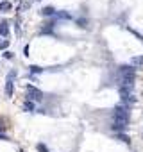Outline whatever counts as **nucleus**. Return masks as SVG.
I'll use <instances>...</instances> for the list:
<instances>
[{
    "label": "nucleus",
    "mask_w": 143,
    "mask_h": 152,
    "mask_svg": "<svg viewBox=\"0 0 143 152\" xmlns=\"http://www.w3.org/2000/svg\"><path fill=\"white\" fill-rule=\"evenodd\" d=\"M113 115H114V120L129 123V111H127V108H124V106H116L114 111H113Z\"/></svg>",
    "instance_id": "obj_1"
},
{
    "label": "nucleus",
    "mask_w": 143,
    "mask_h": 152,
    "mask_svg": "<svg viewBox=\"0 0 143 152\" xmlns=\"http://www.w3.org/2000/svg\"><path fill=\"white\" fill-rule=\"evenodd\" d=\"M27 98H31V100H41L43 93L38 88H34V86H27Z\"/></svg>",
    "instance_id": "obj_2"
},
{
    "label": "nucleus",
    "mask_w": 143,
    "mask_h": 152,
    "mask_svg": "<svg viewBox=\"0 0 143 152\" xmlns=\"http://www.w3.org/2000/svg\"><path fill=\"white\" fill-rule=\"evenodd\" d=\"M120 75L122 77H132L134 79V68L132 66H120Z\"/></svg>",
    "instance_id": "obj_3"
},
{
    "label": "nucleus",
    "mask_w": 143,
    "mask_h": 152,
    "mask_svg": "<svg viewBox=\"0 0 143 152\" xmlns=\"http://www.w3.org/2000/svg\"><path fill=\"white\" fill-rule=\"evenodd\" d=\"M13 77H15V72H13V74L7 77V82H5V95H7V97L13 95V81H11Z\"/></svg>",
    "instance_id": "obj_4"
},
{
    "label": "nucleus",
    "mask_w": 143,
    "mask_h": 152,
    "mask_svg": "<svg viewBox=\"0 0 143 152\" xmlns=\"http://www.w3.org/2000/svg\"><path fill=\"white\" fill-rule=\"evenodd\" d=\"M113 131H125L127 129V123L125 122H118V120H113Z\"/></svg>",
    "instance_id": "obj_5"
},
{
    "label": "nucleus",
    "mask_w": 143,
    "mask_h": 152,
    "mask_svg": "<svg viewBox=\"0 0 143 152\" xmlns=\"http://www.w3.org/2000/svg\"><path fill=\"white\" fill-rule=\"evenodd\" d=\"M11 9H13V4H11V2H7V0L0 2V11H2V13H7V11H11Z\"/></svg>",
    "instance_id": "obj_6"
},
{
    "label": "nucleus",
    "mask_w": 143,
    "mask_h": 152,
    "mask_svg": "<svg viewBox=\"0 0 143 152\" xmlns=\"http://www.w3.org/2000/svg\"><path fill=\"white\" fill-rule=\"evenodd\" d=\"M0 34H2V36L9 34V23L7 22H0Z\"/></svg>",
    "instance_id": "obj_7"
},
{
    "label": "nucleus",
    "mask_w": 143,
    "mask_h": 152,
    "mask_svg": "<svg viewBox=\"0 0 143 152\" xmlns=\"http://www.w3.org/2000/svg\"><path fill=\"white\" fill-rule=\"evenodd\" d=\"M41 13H43L45 16H50V15H56V9H54V7H50V5H47V7H45Z\"/></svg>",
    "instance_id": "obj_8"
},
{
    "label": "nucleus",
    "mask_w": 143,
    "mask_h": 152,
    "mask_svg": "<svg viewBox=\"0 0 143 152\" xmlns=\"http://www.w3.org/2000/svg\"><path fill=\"white\" fill-rule=\"evenodd\" d=\"M23 109H25V111H32V109H34V104H32V102H25V104H23Z\"/></svg>",
    "instance_id": "obj_9"
},
{
    "label": "nucleus",
    "mask_w": 143,
    "mask_h": 152,
    "mask_svg": "<svg viewBox=\"0 0 143 152\" xmlns=\"http://www.w3.org/2000/svg\"><path fill=\"white\" fill-rule=\"evenodd\" d=\"M116 136H118V138H120V140H122V141H124V143H129V141H131V140H129V138H127L125 134H122V133H118Z\"/></svg>",
    "instance_id": "obj_10"
},
{
    "label": "nucleus",
    "mask_w": 143,
    "mask_h": 152,
    "mask_svg": "<svg viewBox=\"0 0 143 152\" xmlns=\"http://www.w3.org/2000/svg\"><path fill=\"white\" fill-rule=\"evenodd\" d=\"M132 64H143V57H132Z\"/></svg>",
    "instance_id": "obj_11"
},
{
    "label": "nucleus",
    "mask_w": 143,
    "mask_h": 152,
    "mask_svg": "<svg viewBox=\"0 0 143 152\" xmlns=\"http://www.w3.org/2000/svg\"><path fill=\"white\" fill-rule=\"evenodd\" d=\"M31 72H32V74H39L41 68H39V66H31Z\"/></svg>",
    "instance_id": "obj_12"
},
{
    "label": "nucleus",
    "mask_w": 143,
    "mask_h": 152,
    "mask_svg": "<svg viewBox=\"0 0 143 152\" xmlns=\"http://www.w3.org/2000/svg\"><path fill=\"white\" fill-rule=\"evenodd\" d=\"M77 23H79V27H86V20H77Z\"/></svg>",
    "instance_id": "obj_13"
},
{
    "label": "nucleus",
    "mask_w": 143,
    "mask_h": 152,
    "mask_svg": "<svg viewBox=\"0 0 143 152\" xmlns=\"http://www.w3.org/2000/svg\"><path fill=\"white\" fill-rule=\"evenodd\" d=\"M57 16H61V18H70L68 13H57Z\"/></svg>",
    "instance_id": "obj_14"
},
{
    "label": "nucleus",
    "mask_w": 143,
    "mask_h": 152,
    "mask_svg": "<svg viewBox=\"0 0 143 152\" xmlns=\"http://www.w3.org/2000/svg\"><path fill=\"white\" fill-rule=\"evenodd\" d=\"M38 149L41 150V152H49V150H47V147H45V145H38Z\"/></svg>",
    "instance_id": "obj_15"
},
{
    "label": "nucleus",
    "mask_w": 143,
    "mask_h": 152,
    "mask_svg": "<svg viewBox=\"0 0 143 152\" xmlns=\"http://www.w3.org/2000/svg\"><path fill=\"white\" fill-rule=\"evenodd\" d=\"M9 45V41H4V43H0V48H5Z\"/></svg>",
    "instance_id": "obj_16"
},
{
    "label": "nucleus",
    "mask_w": 143,
    "mask_h": 152,
    "mask_svg": "<svg viewBox=\"0 0 143 152\" xmlns=\"http://www.w3.org/2000/svg\"><path fill=\"white\" fill-rule=\"evenodd\" d=\"M4 57H7V59H11V57H13V54H11V52H5V54H4Z\"/></svg>",
    "instance_id": "obj_17"
},
{
    "label": "nucleus",
    "mask_w": 143,
    "mask_h": 152,
    "mask_svg": "<svg viewBox=\"0 0 143 152\" xmlns=\"http://www.w3.org/2000/svg\"><path fill=\"white\" fill-rule=\"evenodd\" d=\"M0 140H5V136H4V134H0Z\"/></svg>",
    "instance_id": "obj_18"
},
{
    "label": "nucleus",
    "mask_w": 143,
    "mask_h": 152,
    "mask_svg": "<svg viewBox=\"0 0 143 152\" xmlns=\"http://www.w3.org/2000/svg\"><path fill=\"white\" fill-rule=\"evenodd\" d=\"M0 129H2V125H0Z\"/></svg>",
    "instance_id": "obj_19"
}]
</instances>
